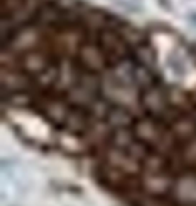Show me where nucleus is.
I'll list each match as a JSON object with an SVG mask.
<instances>
[{"instance_id":"nucleus-1","label":"nucleus","mask_w":196,"mask_h":206,"mask_svg":"<svg viewBox=\"0 0 196 206\" xmlns=\"http://www.w3.org/2000/svg\"><path fill=\"white\" fill-rule=\"evenodd\" d=\"M99 47L104 50L106 58H121L126 53V43L118 33L113 30L99 31Z\"/></svg>"},{"instance_id":"nucleus-2","label":"nucleus","mask_w":196,"mask_h":206,"mask_svg":"<svg viewBox=\"0 0 196 206\" xmlns=\"http://www.w3.org/2000/svg\"><path fill=\"white\" fill-rule=\"evenodd\" d=\"M79 58L82 64L91 71L101 70L105 66V62L108 59L104 50L99 46L93 45V43H85V45L81 46Z\"/></svg>"},{"instance_id":"nucleus-3","label":"nucleus","mask_w":196,"mask_h":206,"mask_svg":"<svg viewBox=\"0 0 196 206\" xmlns=\"http://www.w3.org/2000/svg\"><path fill=\"white\" fill-rule=\"evenodd\" d=\"M38 40H39V30L34 26H24L14 34L12 46L16 49H23L30 51L28 49L32 47Z\"/></svg>"},{"instance_id":"nucleus-4","label":"nucleus","mask_w":196,"mask_h":206,"mask_svg":"<svg viewBox=\"0 0 196 206\" xmlns=\"http://www.w3.org/2000/svg\"><path fill=\"white\" fill-rule=\"evenodd\" d=\"M35 18L38 19L39 24H42V26H52L54 23H57V22H59L63 18V14L55 5L46 4L39 7Z\"/></svg>"}]
</instances>
